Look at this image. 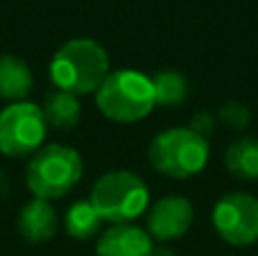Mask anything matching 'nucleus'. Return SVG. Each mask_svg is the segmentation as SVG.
<instances>
[{
  "instance_id": "obj_14",
  "label": "nucleus",
  "mask_w": 258,
  "mask_h": 256,
  "mask_svg": "<svg viewBox=\"0 0 258 256\" xmlns=\"http://www.w3.org/2000/svg\"><path fill=\"white\" fill-rule=\"evenodd\" d=\"M63 227H66L68 236L75 240H89L102 227V218L98 216V211L93 209V204L89 200H80V202L71 204V209L66 211L63 218Z\"/></svg>"
},
{
  "instance_id": "obj_2",
  "label": "nucleus",
  "mask_w": 258,
  "mask_h": 256,
  "mask_svg": "<svg viewBox=\"0 0 258 256\" xmlns=\"http://www.w3.org/2000/svg\"><path fill=\"white\" fill-rule=\"evenodd\" d=\"M95 104L113 122H138L156 107L152 77L134 68L111 71L95 91Z\"/></svg>"
},
{
  "instance_id": "obj_1",
  "label": "nucleus",
  "mask_w": 258,
  "mask_h": 256,
  "mask_svg": "<svg viewBox=\"0 0 258 256\" xmlns=\"http://www.w3.org/2000/svg\"><path fill=\"white\" fill-rule=\"evenodd\" d=\"M109 54L93 39H71L54 52L50 80L73 95L95 93L109 75Z\"/></svg>"
},
{
  "instance_id": "obj_13",
  "label": "nucleus",
  "mask_w": 258,
  "mask_h": 256,
  "mask_svg": "<svg viewBox=\"0 0 258 256\" xmlns=\"http://www.w3.org/2000/svg\"><path fill=\"white\" fill-rule=\"evenodd\" d=\"M224 163L227 170L233 177L245 181L258 179V139L254 136H245L238 139L229 145L227 154H224Z\"/></svg>"
},
{
  "instance_id": "obj_7",
  "label": "nucleus",
  "mask_w": 258,
  "mask_h": 256,
  "mask_svg": "<svg viewBox=\"0 0 258 256\" xmlns=\"http://www.w3.org/2000/svg\"><path fill=\"white\" fill-rule=\"evenodd\" d=\"M213 227L229 245L247 247L258 240V200L249 193H227L213 207Z\"/></svg>"
},
{
  "instance_id": "obj_5",
  "label": "nucleus",
  "mask_w": 258,
  "mask_h": 256,
  "mask_svg": "<svg viewBox=\"0 0 258 256\" xmlns=\"http://www.w3.org/2000/svg\"><path fill=\"white\" fill-rule=\"evenodd\" d=\"M89 202L111 225H129L150 207V190L145 181L129 170H113L102 175L91 188Z\"/></svg>"
},
{
  "instance_id": "obj_15",
  "label": "nucleus",
  "mask_w": 258,
  "mask_h": 256,
  "mask_svg": "<svg viewBox=\"0 0 258 256\" xmlns=\"http://www.w3.org/2000/svg\"><path fill=\"white\" fill-rule=\"evenodd\" d=\"M152 86H154V102L159 107H179L188 98V80L172 68L154 73Z\"/></svg>"
},
{
  "instance_id": "obj_6",
  "label": "nucleus",
  "mask_w": 258,
  "mask_h": 256,
  "mask_svg": "<svg viewBox=\"0 0 258 256\" xmlns=\"http://www.w3.org/2000/svg\"><path fill=\"white\" fill-rule=\"evenodd\" d=\"M48 122L34 102H12L0 111V152L7 157H27L43 148Z\"/></svg>"
},
{
  "instance_id": "obj_17",
  "label": "nucleus",
  "mask_w": 258,
  "mask_h": 256,
  "mask_svg": "<svg viewBox=\"0 0 258 256\" xmlns=\"http://www.w3.org/2000/svg\"><path fill=\"white\" fill-rule=\"evenodd\" d=\"M190 130L195 132V134H200V136H209V134H213V130H215V118L211 116V113H206V111H202V113H197L195 118L190 120Z\"/></svg>"
},
{
  "instance_id": "obj_9",
  "label": "nucleus",
  "mask_w": 258,
  "mask_h": 256,
  "mask_svg": "<svg viewBox=\"0 0 258 256\" xmlns=\"http://www.w3.org/2000/svg\"><path fill=\"white\" fill-rule=\"evenodd\" d=\"M152 238L145 229L136 225H111L98 238L95 254L98 256H150Z\"/></svg>"
},
{
  "instance_id": "obj_4",
  "label": "nucleus",
  "mask_w": 258,
  "mask_h": 256,
  "mask_svg": "<svg viewBox=\"0 0 258 256\" xmlns=\"http://www.w3.org/2000/svg\"><path fill=\"white\" fill-rule=\"evenodd\" d=\"M209 141L195 134L190 127H172L152 139L147 145V159L152 168L165 177L188 179L209 163Z\"/></svg>"
},
{
  "instance_id": "obj_11",
  "label": "nucleus",
  "mask_w": 258,
  "mask_h": 256,
  "mask_svg": "<svg viewBox=\"0 0 258 256\" xmlns=\"http://www.w3.org/2000/svg\"><path fill=\"white\" fill-rule=\"evenodd\" d=\"M34 89V75L23 59L14 54L0 57V98L9 102H23Z\"/></svg>"
},
{
  "instance_id": "obj_12",
  "label": "nucleus",
  "mask_w": 258,
  "mask_h": 256,
  "mask_svg": "<svg viewBox=\"0 0 258 256\" xmlns=\"http://www.w3.org/2000/svg\"><path fill=\"white\" fill-rule=\"evenodd\" d=\"M43 118L48 125H52L54 130H73L80 122L82 116V104L80 98L63 89H54L45 95L43 100Z\"/></svg>"
},
{
  "instance_id": "obj_10",
  "label": "nucleus",
  "mask_w": 258,
  "mask_h": 256,
  "mask_svg": "<svg viewBox=\"0 0 258 256\" xmlns=\"http://www.w3.org/2000/svg\"><path fill=\"white\" fill-rule=\"evenodd\" d=\"M57 211L48 200L34 198L21 209L18 216V231L21 236L32 245L39 243H48L54 234H57Z\"/></svg>"
},
{
  "instance_id": "obj_18",
  "label": "nucleus",
  "mask_w": 258,
  "mask_h": 256,
  "mask_svg": "<svg viewBox=\"0 0 258 256\" xmlns=\"http://www.w3.org/2000/svg\"><path fill=\"white\" fill-rule=\"evenodd\" d=\"M150 256H177V254H174L170 247H154Z\"/></svg>"
},
{
  "instance_id": "obj_16",
  "label": "nucleus",
  "mask_w": 258,
  "mask_h": 256,
  "mask_svg": "<svg viewBox=\"0 0 258 256\" xmlns=\"http://www.w3.org/2000/svg\"><path fill=\"white\" fill-rule=\"evenodd\" d=\"M218 118L224 122V125L231 127V130H245V127L251 122L249 109H247L242 102H227V104H222V107H220V111H218Z\"/></svg>"
},
{
  "instance_id": "obj_8",
  "label": "nucleus",
  "mask_w": 258,
  "mask_h": 256,
  "mask_svg": "<svg viewBox=\"0 0 258 256\" xmlns=\"http://www.w3.org/2000/svg\"><path fill=\"white\" fill-rule=\"evenodd\" d=\"M192 220H195V209L190 200L183 195H165L156 200L147 211L145 231L150 234V238L168 243V240L181 238L192 227Z\"/></svg>"
},
{
  "instance_id": "obj_3",
  "label": "nucleus",
  "mask_w": 258,
  "mask_h": 256,
  "mask_svg": "<svg viewBox=\"0 0 258 256\" xmlns=\"http://www.w3.org/2000/svg\"><path fill=\"white\" fill-rule=\"evenodd\" d=\"M84 172V163L77 150L61 143L43 145L32 154L25 170L27 188L34 198L59 200L77 186Z\"/></svg>"
}]
</instances>
